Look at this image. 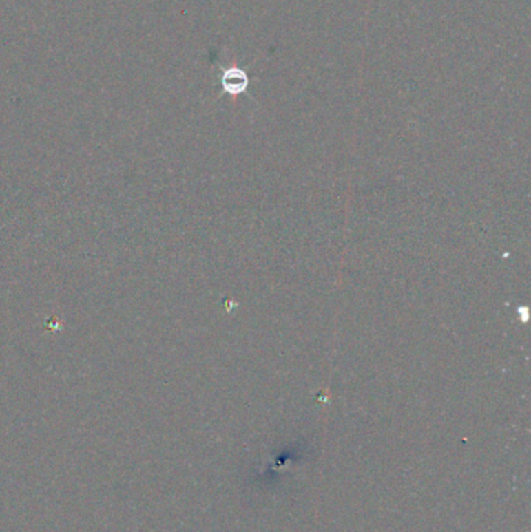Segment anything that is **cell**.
<instances>
[{
  "mask_svg": "<svg viewBox=\"0 0 531 532\" xmlns=\"http://www.w3.org/2000/svg\"><path fill=\"white\" fill-rule=\"evenodd\" d=\"M249 78L247 72L240 67H228L222 74V86L225 92L231 95H238L247 91Z\"/></svg>",
  "mask_w": 531,
  "mask_h": 532,
  "instance_id": "6da1fadb",
  "label": "cell"
}]
</instances>
